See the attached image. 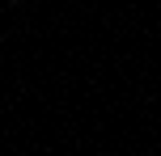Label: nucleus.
Returning <instances> with one entry per match:
<instances>
[{
    "mask_svg": "<svg viewBox=\"0 0 161 156\" xmlns=\"http://www.w3.org/2000/svg\"><path fill=\"white\" fill-rule=\"evenodd\" d=\"M8 4H17V0H8Z\"/></svg>",
    "mask_w": 161,
    "mask_h": 156,
    "instance_id": "1",
    "label": "nucleus"
}]
</instances>
